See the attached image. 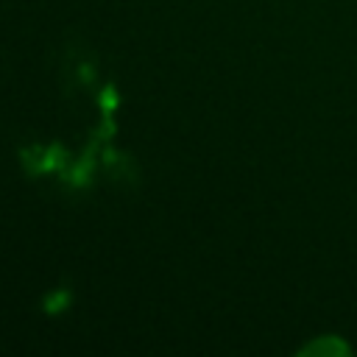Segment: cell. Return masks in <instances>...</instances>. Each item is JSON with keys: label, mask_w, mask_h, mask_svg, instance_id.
I'll list each match as a JSON object with an SVG mask.
<instances>
[{"label": "cell", "mask_w": 357, "mask_h": 357, "mask_svg": "<svg viewBox=\"0 0 357 357\" xmlns=\"http://www.w3.org/2000/svg\"><path fill=\"white\" fill-rule=\"evenodd\" d=\"M298 354H304V357H346V354H351V346L340 335H321V337L310 340L307 346H301Z\"/></svg>", "instance_id": "obj_1"}]
</instances>
